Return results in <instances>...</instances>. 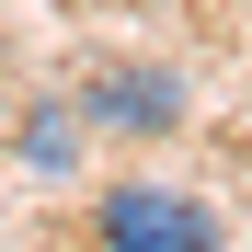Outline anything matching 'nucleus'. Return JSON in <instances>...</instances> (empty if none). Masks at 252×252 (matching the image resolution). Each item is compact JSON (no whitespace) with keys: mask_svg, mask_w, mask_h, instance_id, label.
Wrapping results in <instances>:
<instances>
[{"mask_svg":"<svg viewBox=\"0 0 252 252\" xmlns=\"http://www.w3.org/2000/svg\"><path fill=\"white\" fill-rule=\"evenodd\" d=\"M92 241H115V252H218L229 218L206 195H184V184H103L92 195Z\"/></svg>","mask_w":252,"mask_h":252,"instance_id":"1","label":"nucleus"},{"mask_svg":"<svg viewBox=\"0 0 252 252\" xmlns=\"http://www.w3.org/2000/svg\"><path fill=\"white\" fill-rule=\"evenodd\" d=\"M69 103H80L92 138H172V126H184V80L160 69V58H103Z\"/></svg>","mask_w":252,"mask_h":252,"instance_id":"2","label":"nucleus"},{"mask_svg":"<svg viewBox=\"0 0 252 252\" xmlns=\"http://www.w3.org/2000/svg\"><path fill=\"white\" fill-rule=\"evenodd\" d=\"M80 149H92V126H80L69 92H34V103L12 115V160H23L34 184H69V172H80Z\"/></svg>","mask_w":252,"mask_h":252,"instance_id":"3","label":"nucleus"},{"mask_svg":"<svg viewBox=\"0 0 252 252\" xmlns=\"http://www.w3.org/2000/svg\"><path fill=\"white\" fill-rule=\"evenodd\" d=\"M0 103H12V92H0Z\"/></svg>","mask_w":252,"mask_h":252,"instance_id":"4","label":"nucleus"}]
</instances>
